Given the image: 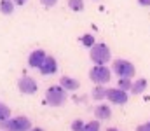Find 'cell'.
Instances as JSON below:
<instances>
[{"label": "cell", "mask_w": 150, "mask_h": 131, "mask_svg": "<svg viewBox=\"0 0 150 131\" xmlns=\"http://www.w3.org/2000/svg\"><path fill=\"white\" fill-rule=\"evenodd\" d=\"M84 126H86V123L82 119H75L74 123H72V131H82Z\"/></svg>", "instance_id": "cell-20"}, {"label": "cell", "mask_w": 150, "mask_h": 131, "mask_svg": "<svg viewBox=\"0 0 150 131\" xmlns=\"http://www.w3.org/2000/svg\"><path fill=\"white\" fill-rule=\"evenodd\" d=\"M12 2H14V5H25L28 0H12Z\"/></svg>", "instance_id": "cell-24"}, {"label": "cell", "mask_w": 150, "mask_h": 131, "mask_svg": "<svg viewBox=\"0 0 150 131\" xmlns=\"http://www.w3.org/2000/svg\"><path fill=\"white\" fill-rule=\"evenodd\" d=\"M68 7L75 12H80L84 11V0H68Z\"/></svg>", "instance_id": "cell-18"}, {"label": "cell", "mask_w": 150, "mask_h": 131, "mask_svg": "<svg viewBox=\"0 0 150 131\" xmlns=\"http://www.w3.org/2000/svg\"><path fill=\"white\" fill-rule=\"evenodd\" d=\"M38 72L42 75H52V74H56L58 72V61H56V58L54 56H47L45 61L42 63V67L38 68Z\"/></svg>", "instance_id": "cell-9"}, {"label": "cell", "mask_w": 150, "mask_h": 131, "mask_svg": "<svg viewBox=\"0 0 150 131\" xmlns=\"http://www.w3.org/2000/svg\"><path fill=\"white\" fill-rule=\"evenodd\" d=\"M7 119H11V108L5 103L0 101V123L2 121H7Z\"/></svg>", "instance_id": "cell-16"}, {"label": "cell", "mask_w": 150, "mask_h": 131, "mask_svg": "<svg viewBox=\"0 0 150 131\" xmlns=\"http://www.w3.org/2000/svg\"><path fill=\"white\" fill-rule=\"evenodd\" d=\"M18 89L23 93V94H35L37 93V81L33 77H21L18 81Z\"/></svg>", "instance_id": "cell-7"}, {"label": "cell", "mask_w": 150, "mask_h": 131, "mask_svg": "<svg viewBox=\"0 0 150 131\" xmlns=\"http://www.w3.org/2000/svg\"><path fill=\"white\" fill-rule=\"evenodd\" d=\"M149 86V82H147V79H138V81H133V87H131V93L133 94H142V93H145V89Z\"/></svg>", "instance_id": "cell-12"}, {"label": "cell", "mask_w": 150, "mask_h": 131, "mask_svg": "<svg viewBox=\"0 0 150 131\" xmlns=\"http://www.w3.org/2000/svg\"><path fill=\"white\" fill-rule=\"evenodd\" d=\"M89 58H91V61L94 63V65H98V67H103V65H107L110 59H112V52H110V49H108V45L107 44H94L93 47H91V52H89Z\"/></svg>", "instance_id": "cell-1"}, {"label": "cell", "mask_w": 150, "mask_h": 131, "mask_svg": "<svg viewBox=\"0 0 150 131\" xmlns=\"http://www.w3.org/2000/svg\"><path fill=\"white\" fill-rule=\"evenodd\" d=\"M107 100H108L112 105H124V103H127L129 94H127L126 91L119 89V87H110V89L107 91Z\"/></svg>", "instance_id": "cell-6"}, {"label": "cell", "mask_w": 150, "mask_h": 131, "mask_svg": "<svg viewBox=\"0 0 150 131\" xmlns=\"http://www.w3.org/2000/svg\"><path fill=\"white\" fill-rule=\"evenodd\" d=\"M40 4H42L44 7H54V5L58 4V0H40Z\"/></svg>", "instance_id": "cell-21"}, {"label": "cell", "mask_w": 150, "mask_h": 131, "mask_svg": "<svg viewBox=\"0 0 150 131\" xmlns=\"http://www.w3.org/2000/svg\"><path fill=\"white\" fill-rule=\"evenodd\" d=\"M67 98H68V93L59 84L47 87V91H45V103L51 105V107H61V105H65Z\"/></svg>", "instance_id": "cell-3"}, {"label": "cell", "mask_w": 150, "mask_h": 131, "mask_svg": "<svg viewBox=\"0 0 150 131\" xmlns=\"http://www.w3.org/2000/svg\"><path fill=\"white\" fill-rule=\"evenodd\" d=\"M112 70H113V74H115L119 79H133L134 74H136L134 65H133L131 61H127V59H122V58L113 59Z\"/></svg>", "instance_id": "cell-4"}, {"label": "cell", "mask_w": 150, "mask_h": 131, "mask_svg": "<svg viewBox=\"0 0 150 131\" xmlns=\"http://www.w3.org/2000/svg\"><path fill=\"white\" fill-rule=\"evenodd\" d=\"M136 131H150V121H149V123L140 124V126H136Z\"/></svg>", "instance_id": "cell-22"}, {"label": "cell", "mask_w": 150, "mask_h": 131, "mask_svg": "<svg viewBox=\"0 0 150 131\" xmlns=\"http://www.w3.org/2000/svg\"><path fill=\"white\" fill-rule=\"evenodd\" d=\"M45 58H47V54H45L44 49H35L33 52H30V56H28V65H30V68H40L42 63L45 61Z\"/></svg>", "instance_id": "cell-8"}, {"label": "cell", "mask_w": 150, "mask_h": 131, "mask_svg": "<svg viewBox=\"0 0 150 131\" xmlns=\"http://www.w3.org/2000/svg\"><path fill=\"white\" fill-rule=\"evenodd\" d=\"M89 79L96 86H105V84H108L112 81V70L107 65H103V67H98L96 65V67H93L89 70Z\"/></svg>", "instance_id": "cell-5"}, {"label": "cell", "mask_w": 150, "mask_h": 131, "mask_svg": "<svg viewBox=\"0 0 150 131\" xmlns=\"http://www.w3.org/2000/svg\"><path fill=\"white\" fill-rule=\"evenodd\" d=\"M82 131H100V121H91V123H86L84 130Z\"/></svg>", "instance_id": "cell-19"}, {"label": "cell", "mask_w": 150, "mask_h": 131, "mask_svg": "<svg viewBox=\"0 0 150 131\" xmlns=\"http://www.w3.org/2000/svg\"><path fill=\"white\" fill-rule=\"evenodd\" d=\"M80 44L91 49V47H93V45L96 44V40H94V37H93L91 33H86V35H82V37H80Z\"/></svg>", "instance_id": "cell-17"}, {"label": "cell", "mask_w": 150, "mask_h": 131, "mask_svg": "<svg viewBox=\"0 0 150 131\" xmlns=\"http://www.w3.org/2000/svg\"><path fill=\"white\" fill-rule=\"evenodd\" d=\"M117 87L126 91V93H131V87H133V81L131 79H119L117 81Z\"/></svg>", "instance_id": "cell-15"}, {"label": "cell", "mask_w": 150, "mask_h": 131, "mask_svg": "<svg viewBox=\"0 0 150 131\" xmlns=\"http://www.w3.org/2000/svg\"><path fill=\"white\" fill-rule=\"evenodd\" d=\"M59 86L63 87L67 93H70V91H77L79 87H80V82L74 79V77H68V75H63L61 79H59Z\"/></svg>", "instance_id": "cell-11"}, {"label": "cell", "mask_w": 150, "mask_h": 131, "mask_svg": "<svg viewBox=\"0 0 150 131\" xmlns=\"http://www.w3.org/2000/svg\"><path fill=\"white\" fill-rule=\"evenodd\" d=\"M138 4L142 7H150V0H138Z\"/></svg>", "instance_id": "cell-23"}, {"label": "cell", "mask_w": 150, "mask_h": 131, "mask_svg": "<svg viewBox=\"0 0 150 131\" xmlns=\"http://www.w3.org/2000/svg\"><path fill=\"white\" fill-rule=\"evenodd\" d=\"M107 131H120V130H117V128H108Z\"/></svg>", "instance_id": "cell-26"}, {"label": "cell", "mask_w": 150, "mask_h": 131, "mask_svg": "<svg viewBox=\"0 0 150 131\" xmlns=\"http://www.w3.org/2000/svg\"><path fill=\"white\" fill-rule=\"evenodd\" d=\"M107 91H108V89H107L105 86H94L93 93H91V98L96 100V101H101V100L107 98Z\"/></svg>", "instance_id": "cell-13"}, {"label": "cell", "mask_w": 150, "mask_h": 131, "mask_svg": "<svg viewBox=\"0 0 150 131\" xmlns=\"http://www.w3.org/2000/svg\"><path fill=\"white\" fill-rule=\"evenodd\" d=\"M14 7H16V5H14L12 0H0V12H2V14H5V16L12 14Z\"/></svg>", "instance_id": "cell-14"}, {"label": "cell", "mask_w": 150, "mask_h": 131, "mask_svg": "<svg viewBox=\"0 0 150 131\" xmlns=\"http://www.w3.org/2000/svg\"><path fill=\"white\" fill-rule=\"evenodd\" d=\"M30 131H44V130H42V128H32Z\"/></svg>", "instance_id": "cell-25"}, {"label": "cell", "mask_w": 150, "mask_h": 131, "mask_svg": "<svg viewBox=\"0 0 150 131\" xmlns=\"http://www.w3.org/2000/svg\"><path fill=\"white\" fill-rule=\"evenodd\" d=\"M94 117H96V121H107V119H110V117H112V108H110V105H107V103H98V105L94 107Z\"/></svg>", "instance_id": "cell-10"}, {"label": "cell", "mask_w": 150, "mask_h": 131, "mask_svg": "<svg viewBox=\"0 0 150 131\" xmlns=\"http://www.w3.org/2000/svg\"><path fill=\"white\" fill-rule=\"evenodd\" d=\"M0 130H4V131H30L32 130V121L26 115L11 117V119L0 123Z\"/></svg>", "instance_id": "cell-2"}]
</instances>
